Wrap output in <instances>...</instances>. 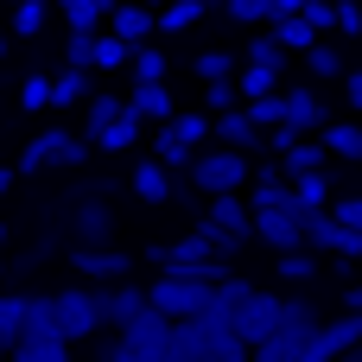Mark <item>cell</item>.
Returning a JSON list of instances; mask_svg holds the SVG:
<instances>
[{
    "mask_svg": "<svg viewBox=\"0 0 362 362\" xmlns=\"http://www.w3.org/2000/svg\"><path fill=\"white\" fill-rule=\"evenodd\" d=\"M223 280H229V261H210V267H165V274H153L146 305H153L159 318H172V325H178V318H197Z\"/></svg>",
    "mask_w": 362,
    "mask_h": 362,
    "instance_id": "6da1fadb",
    "label": "cell"
},
{
    "mask_svg": "<svg viewBox=\"0 0 362 362\" xmlns=\"http://www.w3.org/2000/svg\"><path fill=\"white\" fill-rule=\"evenodd\" d=\"M325 318L312 312V299H286V312H280V325H274V337L267 344H255L248 356L255 362H305V344H312V331H318Z\"/></svg>",
    "mask_w": 362,
    "mask_h": 362,
    "instance_id": "7a4b0ae2",
    "label": "cell"
},
{
    "mask_svg": "<svg viewBox=\"0 0 362 362\" xmlns=\"http://www.w3.org/2000/svg\"><path fill=\"white\" fill-rule=\"evenodd\" d=\"M51 318H57V337L64 344H83V337H95L102 331V286H64V293H51Z\"/></svg>",
    "mask_w": 362,
    "mask_h": 362,
    "instance_id": "3957f363",
    "label": "cell"
},
{
    "mask_svg": "<svg viewBox=\"0 0 362 362\" xmlns=\"http://www.w3.org/2000/svg\"><path fill=\"white\" fill-rule=\"evenodd\" d=\"M248 153H229V146H204L197 159H191V185L204 191V197H235L242 185H248Z\"/></svg>",
    "mask_w": 362,
    "mask_h": 362,
    "instance_id": "277c9868",
    "label": "cell"
},
{
    "mask_svg": "<svg viewBox=\"0 0 362 362\" xmlns=\"http://www.w3.org/2000/svg\"><path fill=\"white\" fill-rule=\"evenodd\" d=\"M299 229H305V248H331V255H344V261H356V267H362V229H344L331 210L299 216Z\"/></svg>",
    "mask_w": 362,
    "mask_h": 362,
    "instance_id": "5b68a950",
    "label": "cell"
},
{
    "mask_svg": "<svg viewBox=\"0 0 362 362\" xmlns=\"http://www.w3.org/2000/svg\"><path fill=\"white\" fill-rule=\"evenodd\" d=\"M197 223H210L216 235H229L235 248H248L255 242V210L242 204V191L235 197H210V204H197Z\"/></svg>",
    "mask_w": 362,
    "mask_h": 362,
    "instance_id": "8992f818",
    "label": "cell"
},
{
    "mask_svg": "<svg viewBox=\"0 0 362 362\" xmlns=\"http://www.w3.org/2000/svg\"><path fill=\"white\" fill-rule=\"evenodd\" d=\"M280 312H286V299H280V293H248L229 331H235V337H242V344L255 350V344H267V337H274V325H280Z\"/></svg>",
    "mask_w": 362,
    "mask_h": 362,
    "instance_id": "52a82bcc",
    "label": "cell"
},
{
    "mask_svg": "<svg viewBox=\"0 0 362 362\" xmlns=\"http://www.w3.org/2000/svg\"><path fill=\"white\" fill-rule=\"evenodd\" d=\"M356 344H362V318H350V312H344V318H331V325H318V331H312L305 362H337L344 350H356Z\"/></svg>",
    "mask_w": 362,
    "mask_h": 362,
    "instance_id": "ba28073f",
    "label": "cell"
},
{
    "mask_svg": "<svg viewBox=\"0 0 362 362\" xmlns=\"http://www.w3.org/2000/svg\"><path fill=\"white\" fill-rule=\"evenodd\" d=\"M70 235H76V248H108V235H115V210H108L102 197H83L76 216H70Z\"/></svg>",
    "mask_w": 362,
    "mask_h": 362,
    "instance_id": "9c48e42d",
    "label": "cell"
},
{
    "mask_svg": "<svg viewBox=\"0 0 362 362\" xmlns=\"http://www.w3.org/2000/svg\"><path fill=\"white\" fill-rule=\"evenodd\" d=\"M255 242H267L274 255H293V248H305V229L293 210H255Z\"/></svg>",
    "mask_w": 362,
    "mask_h": 362,
    "instance_id": "30bf717a",
    "label": "cell"
},
{
    "mask_svg": "<svg viewBox=\"0 0 362 362\" xmlns=\"http://www.w3.org/2000/svg\"><path fill=\"white\" fill-rule=\"evenodd\" d=\"M153 32H159V13H153V6H134V0H121V6L108 13V38H121L127 51H134V45H146Z\"/></svg>",
    "mask_w": 362,
    "mask_h": 362,
    "instance_id": "8fae6325",
    "label": "cell"
},
{
    "mask_svg": "<svg viewBox=\"0 0 362 362\" xmlns=\"http://www.w3.org/2000/svg\"><path fill=\"white\" fill-rule=\"evenodd\" d=\"M70 261H76L83 280H108V286H121L127 267H134V255H121V248H70Z\"/></svg>",
    "mask_w": 362,
    "mask_h": 362,
    "instance_id": "7c38bea8",
    "label": "cell"
},
{
    "mask_svg": "<svg viewBox=\"0 0 362 362\" xmlns=\"http://www.w3.org/2000/svg\"><path fill=\"white\" fill-rule=\"evenodd\" d=\"M140 312H146V286L121 280V286H108V293H102V331H121V325H134Z\"/></svg>",
    "mask_w": 362,
    "mask_h": 362,
    "instance_id": "4fadbf2b",
    "label": "cell"
},
{
    "mask_svg": "<svg viewBox=\"0 0 362 362\" xmlns=\"http://www.w3.org/2000/svg\"><path fill=\"white\" fill-rule=\"evenodd\" d=\"M210 140L229 146V153H255V146H261V127H255L248 108H235V115H216V121H210Z\"/></svg>",
    "mask_w": 362,
    "mask_h": 362,
    "instance_id": "5bb4252c",
    "label": "cell"
},
{
    "mask_svg": "<svg viewBox=\"0 0 362 362\" xmlns=\"http://www.w3.org/2000/svg\"><path fill=\"white\" fill-rule=\"evenodd\" d=\"M121 115H127V95H115V89L89 95V102H83V140L95 146V140H102V134H108V127H115Z\"/></svg>",
    "mask_w": 362,
    "mask_h": 362,
    "instance_id": "9a60e30c",
    "label": "cell"
},
{
    "mask_svg": "<svg viewBox=\"0 0 362 362\" xmlns=\"http://www.w3.org/2000/svg\"><path fill=\"white\" fill-rule=\"evenodd\" d=\"M64 140H70V134H64V127H45V134H32V140H25V153H19V165H13V172H19V178H38V172H45V165H57V153H64Z\"/></svg>",
    "mask_w": 362,
    "mask_h": 362,
    "instance_id": "2e32d148",
    "label": "cell"
},
{
    "mask_svg": "<svg viewBox=\"0 0 362 362\" xmlns=\"http://www.w3.org/2000/svg\"><path fill=\"white\" fill-rule=\"evenodd\" d=\"M127 115H134V121H159V127H165L178 108H172V89H165V83H134V95H127Z\"/></svg>",
    "mask_w": 362,
    "mask_h": 362,
    "instance_id": "e0dca14e",
    "label": "cell"
},
{
    "mask_svg": "<svg viewBox=\"0 0 362 362\" xmlns=\"http://www.w3.org/2000/svg\"><path fill=\"white\" fill-rule=\"evenodd\" d=\"M204 350H210L204 325H197V318H178V325H172V337H165V356H159V362H204Z\"/></svg>",
    "mask_w": 362,
    "mask_h": 362,
    "instance_id": "ac0fdd59",
    "label": "cell"
},
{
    "mask_svg": "<svg viewBox=\"0 0 362 362\" xmlns=\"http://www.w3.org/2000/svg\"><path fill=\"white\" fill-rule=\"evenodd\" d=\"M331 115H325V102L312 95V89H286V127L293 134H318Z\"/></svg>",
    "mask_w": 362,
    "mask_h": 362,
    "instance_id": "d6986e66",
    "label": "cell"
},
{
    "mask_svg": "<svg viewBox=\"0 0 362 362\" xmlns=\"http://www.w3.org/2000/svg\"><path fill=\"white\" fill-rule=\"evenodd\" d=\"M255 210H293V178L280 165H261L255 172Z\"/></svg>",
    "mask_w": 362,
    "mask_h": 362,
    "instance_id": "ffe728a7",
    "label": "cell"
},
{
    "mask_svg": "<svg viewBox=\"0 0 362 362\" xmlns=\"http://www.w3.org/2000/svg\"><path fill=\"white\" fill-rule=\"evenodd\" d=\"M318 140H325L331 159H356V165H362V121H325Z\"/></svg>",
    "mask_w": 362,
    "mask_h": 362,
    "instance_id": "44dd1931",
    "label": "cell"
},
{
    "mask_svg": "<svg viewBox=\"0 0 362 362\" xmlns=\"http://www.w3.org/2000/svg\"><path fill=\"white\" fill-rule=\"evenodd\" d=\"M134 197H140V204H153V210H159V204H165V197H172V172H165V165H159V159H140V165H134Z\"/></svg>",
    "mask_w": 362,
    "mask_h": 362,
    "instance_id": "7402d4cb",
    "label": "cell"
},
{
    "mask_svg": "<svg viewBox=\"0 0 362 362\" xmlns=\"http://www.w3.org/2000/svg\"><path fill=\"white\" fill-rule=\"evenodd\" d=\"M331 178L325 172H305V178H293V216H312V210H331Z\"/></svg>",
    "mask_w": 362,
    "mask_h": 362,
    "instance_id": "603a6c76",
    "label": "cell"
},
{
    "mask_svg": "<svg viewBox=\"0 0 362 362\" xmlns=\"http://www.w3.org/2000/svg\"><path fill=\"white\" fill-rule=\"evenodd\" d=\"M89 95H95V76H89V70H70V64H64V70L51 76V108H70V102H89Z\"/></svg>",
    "mask_w": 362,
    "mask_h": 362,
    "instance_id": "cb8c5ba5",
    "label": "cell"
},
{
    "mask_svg": "<svg viewBox=\"0 0 362 362\" xmlns=\"http://www.w3.org/2000/svg\"><path fill=\"white\" fill-rule=\"evenodd\" d=\"M325 159H331L325 140H293V146L280 153V172H286V178H305V172H325Z\"/></svg>",
    "mask_w": 362,
    "mask_h": 362,
    "instance_id": "d4e9b609",
    "label": "cell"
},
{
    "mask_svg": "<svg viewBox=\"0 0 362 362\" xmlns=\"http://www.w3.org/2000/svg\"><path fill=\"white\" fill-rule=\"evenodd\" d=\"M280 51H312L318 45V32H312V19L305 13H286V19H274V32H267Z\"/></svg>",
    "mask_w": 362,
    "mask_h": 362,
    "instance_id": "484cf974",
    "label": "cell"
},
{
    "mask_svg": "<svg viewBox=\"0 0 362 362\" xmlns=\"http://www.w3.org/2000/svg\"><path fill=\"white\" fill-rule=\"evenodd\" d=\"M57 6H64L70 32H95V25H102V19H108V13H115L121 0H57Z\"/></svg>",
    "mask_w": 362,
    "mask_h": 362,
    "instance_id": "4316f807",
    "label": "cell"
},
{
    "mask_svg": "<svg viewBox=\"0 0 362 362\" xmlns=\"http://www.w3.org/2000/svg\"><path fill=\"white\" fill-rule=\"evenodd\" d=\"M127 57H134V51H127L121 38H108V32H95V38H89V76H102V70H121Z\"/></svg>",
    "mask_w": 362,
    "mask_h": 362,
    "instance_id": "83f0119b",
    "label": "cell"
},
{
    "mask_svg": "<svg viewBox=\"0 0 362 362\" xmlns=\"http://www.w3.org/2000/svg\"><path fill=\"white\" fill-rule=\"evenodd\" d=\"M235 89H242V108H248V102H261V95H280V76L261 70V64H242V70H235Z\"/></svg>",
    "mask_w": 362,
    "mask_h": 362,
    "instance_id": "f1b7e54d",
    "label": "cell"
},
{
    "mask_svg": "<svg viewBox=\"0 0 362 362\" xmlns=\"http://www.w3.org/2000/svg\"><path fill=\"white\" fill-rule=\"evenodd\" d=\"M165 127H172V140H185L191 153H204V140H210V115H204V108H185V115H172Z\"/></svg>",
    "mask_w": 362,
    "mask_h": 362,
    "instance_id": "f546056e",
    "label": "cell"
},
{
    "mask_svg": "<svg viewBox=\"0 0 362 362\" xmlns=\"http://www.w3.org/2000/svg\"><path fill=\"white\" fill-rule=\"evenodd\" d=\"M6 362H70V344L64 337H25V344H13Z\"/></svg>",
    "mask_w": 362,
    "mask_h": 362,
    "instance_id": "4dcf8cb0",
    "label": "cell"
},
{
    "mask_svg": "<svg viewBox=\"0 0 362 362\" xmlns=\"http://www.w3.org/2000/svg\"><path fill=\"white\" fill-rule=\"evenodd\" d=\"M127 70H134V83H165V51L159 45H134V57H127Z\"/></svg>",
    "mask_w": 362,
    "mask_h": 362,
    "instance_id": "1f68e13d",
    "label": "cell"
},
{
    "mask_svg": "<svg viewBox=\"0 0 362 362\" xmlns=\"http://www.w3.org/2000/svg\"><path fill=\"white\" fill-rule=\"evenodd\" d=\"M305 70H312L318 83H337V76H344L350 64H344V51H337V45H325V38H318V45L305 51Z\"/></svg>",
    "mask_w": 362,
    "mask_h": 362,
    "instance_id": "d6a6232c",
    "label": "cell"
},
{
    "mask_svg": "<svg viewBox=\"0 0 362 362\" xmlns=\"http://www.w3.org/2000/svg\"><path fill=\"white\" fill-rule=\"evenodd\" d=\"M19 312H25V293H0V362L19 344Z\"/></svg>",
    "mask_w": 362,
    "mask_h": 362,
    "instance_id": "836d02e7",
    "label": "cell"
},
{
    "mask_svg": "<svg viewBox=\"0 0 362 362\" xmlns=\"http://www.w3.org/2000/svg\"><path fill=\"white\" fill-rule=\"evenodd\" d=\"M45 25H51V0H19L13 6V32L19 38H38Z\"/></svg>",
    "mask_w": 362,
    "mask_h": 362,
    "instance_id": "e575fe53",
    "label": "cell"
},
{
    "mask_svg": "<svg viewBox=\"0 0 362 362\" xmlns=\"http://www.w3.org/2000/svg\"><path fill=\"white\" fill-rule=\"evenodd\" d=\"M242 108V89H235V76L229 83H204V115L216 121V115H235Z\"/></svg>",
    "mask_w": 362,
    "mask_h": 362,
    "instance_id": "d590c367",
    "label": "cell"
},
{
    "mask_svg": "<svg viewBox=\"0 0 362 362\" xmlns=\"http://www.w3.org/2000/svg\"><path fill=\"white\" fill-rule=\"evenodd\" d=\"M204 19V0H172V6H159V32H191Z\"/></svg>",
    "mask_w": 362,
    "mask_h": 362,
    "instance_id": "8d00e7d4",
    "label": "cell"
},
{
    "mask_svg": "<svg viewBox=\"0 0 362 362\" xmlns=\"http://www.w3.org/2000/svg\"><path fill=\"white\" fill-rule=\"evenodd\" d=\"M242 64H261V70H274V76H280V70H286V51H280V45H274L267 32H261V38H248Z\"/></svg>",
    "mask_w": 362,
    "mask_h": 362,
    "instance_id": "74e56055",
    "label": "cell"
},
{
    "mask_svg": "<svg viewBox=\"0 0 362 362\" xmlns=\"http://www.w3.org/2000/svg\"><path fill=\"white\" fill-rule=\"evenodd\" d=\"M191 70H197V83H229V76H235V57H229V51H197Z\"/></svg>",
    "mask_w": 362,
    "mask_h": 362,
    "instance_id": "f35d334b",
    "label": "cell"
},
{
    "mask_svg": "<svg viewBox=\"0 0 362 362\" xmlns=\"http://www.w3.org/2000/svg\"><path fill=\"white\" fill-rule=\"evenodd\" d=\"M280 280H286V286H299V280L312 286V280H318V261H312V248H293V255H280Z\"/></svg>",
    "mask_w": 362,
    "mask_h": 362,
    "instance_id": "ab89813d",
    "label": "cell"
},
{
    "mask_svg": "<svg viewBox=\"0 0 362 362\" xmlns=\"http://www.w3.org/2000/svg\"><path fill=\"white\" fill-rule=\"evenodd\" d=\"M204 362H255V356H248V344H242L235 331H223V337H210V350H204Z\"/></svg>",
    "mask_w": 362,
    "mask_h": 362,
    "instance_id": "60d3db41",
    "label": "cell"
},
{
    "mask_svg": "<svg viewBox=\"0 0 362 362\" xmlns=\"http://www.w3.org/2000/svg\"><path fill=\"white\" fill-rule=\"evenodd\" d=\"M19 108H25V115H38V108H51V76H45V70L19 83Z\"/></svg>",
    "mask_w": 362,
    "mask_h": 362,
    "instance_id": "b9f144b4",
    "label": "cell"
},
{
    "mask_svg": "<svg viewBox=\"0 0 362 362\" xmlns=\"http://www.w3.org/2000/svg\"><path fill=\"white\" fill-rule=\"evenodd\" d=\"M134 140H140V121H134V115H121V121H115V127H108L95 146H102V153H127Z\"/></svg>",
    "mask_w": 362,
    "mask_h": 362,
    "instance_id": "7bdbcfd3",
    "label": "cell"
},
{
    "mask_svg": "<svg viewBox=\"0 0 362 362\" xmlns=\"http://www.w3.org/2000/svg\"><path fill=\"white\" fill-rule=\"evenodd\" d=\"M248 115H255V127L267 134V127H280V121H286V95H261V102H248Z\"/></svg>",
    "mask_w": 362,
    "mask_h": 362,
    "instance_id": "ee69618b",
    "label": "cell"
},
{
    "mask_svg": "<svg viewBox=\"0 0 362 362\" xmlns=\"http://www.w3.org/2000/svg\"><path fill=\"white\" fill-rule=\"evenodd\" d=\"M229 19H242V25H274V0H229Z\"/></svg>",
    "mask_w": 362,
    "mask_h": 362,
    "instance_id": "f6af8a7d",
    "label": "cell"
},
{
    "mask_svg": "<svg viewBox=\"0 0 362 362\" xmlns=\"http://www.w3.org/2000/svg\"><path fill=\"white\" fill-rule=\"evenodd\" d=\"M305 19H312V32L325 38V32L337 25V0H305Z\"/></svg>",
    "mask_w": 362,
    "mask_h": 362,
    "instance_id": "bcb514c9",
    "label": "cell"
},
{
    "mask_svg": "<svg viewBox=\"0 0 362 362\" xmlns=\"http://www.w3.org/2000/svg\"><path fill=\"white\" fill-rule=\"evenodd\" d=\"M331 216L344 229H362V197H331Z\"/></svg>",
    "mask_w": 362,
    "mask_h": 362,
    "instance_id": "7dc6e473",
    "label": "cell"
},
{
    "mask_svg": "<svg viewBox=\"0 0 362 362\" xmlns=\"http://www.w3.org/2000/svg\"><path fill=\"white\" fill-rule=\"evenodd\" d=\"M83 159H89V140H83V134H70V140H64V153H57V165H83Z\"/></svg>",
    "mask_w": 362,
    "mask_h": 362,
    "instance_id": "c3c4849f",
    "label": "cell"
},
{
    "mask_svg": "<svg viewBox=\"0 0 362 362\" xmlns=\"http://www.w3.org/2000/svg\"><path fill=\"white\" fill-rule=\"evenodd\" d=\"M337 32H362V6L356 0H337Z\"/></svg>",
    "mask_w": 362,
    "mask_h": 362,
    "instance_id": "681fc988",
    "label": "cell"
},
{
    "mask_svg": "<svg viewBox=\"0 0 362 362\" xmlns=\"http://www.w3.org/2000/svg\"><path fill=\"white\" fill-rule=\"evenodd\" d=\"M344 95H350V115L362 121V70H344Z\"/></svg>",
    "mask_w": 362,
    "mask_h": 362,
    "instance_id": "f907efd6",
    "label": "cell"
},
{
    "mask_svg": "<svg viewBox=\"0 0 362 362\" xmlns=\"http://www.w3.org/2000/svg\"><path fill=\"white\" fill-rule=\"evenodd\" d=\"M344 312H350V318H362V280H350V286H344Z\"/></svg>",
    "mask_w": 362,
    "mask_h": 362,
    "instance_id": "816d5d0a",
    "label": "cell"
},
{
    "mask_svg": "<svg viewBox=\"0 0 362 362\" xmlns=\"http://www.w3.org/2000/svg\"><path fill=\"white\" fill-rule=\"evenodd\" d=\"M13 185H19V172H13V165H0V197H6Z\"/></svg>",
    "mask_w": 362,
    "mask_h": 362,
    "instance_id": "f5cc1de1",
    "label": "cell"
},
{
    "mask_svg": "<svg viewBox=\"0 0 362 362\" xmlns=\"http://www.w3.org/2000/svg\"><path fill=\"white\" fill-rule=\"evenodd\" d=\"M337 362H362V344H356V350H344V356H337Z\"/></svg>",
    "mask_w": 362,
    "mask_h": 362,
    "instance_id": "db71d44e",
    "label": "cell"
},
{
    "mask_svg": "<svg viewBox=\"0 0 362 362\" xmlns=\"http://www.w3.org/2000/svg\"><path fill=\"white\" fill-rule=\"evenodd\" d=\"M134 6H153V13H159V0H134Z\"/></svg>",
    "mask_w": 362,
    "mask_h": 362,
    "instance_id": "11a10c76",
    "label": "cell"
},
{
    "mask_svg": "<svg viewBox=\"0 0 362 362\" xmlns=\"http://www.w3.org/2000/svg\"><path fill=\"white\" fill-rule=\"evenodd\" d=\"M0 64H6V38H0Z\"/></svg>",
    "mask_w": 362,
    "mask_h": 362,
    "instance_id": "9f6ffc18",
    "label": "cell"
},
{
    "mask_svg": "<svg viewBox=\"0 0 362 362\" xmlns=\"http://www.w3.org/2000/svg\"><path fill=\"white\" fill-rule=\"evenodd\" d=\"M0 248H6V223H0Z\"/></svg>",
    "mask_w": 362,
    "mask_h": 362,
    "instance_id": "6f0895ef",
    "label": "cell"
},
{
    "mask_svg": "<svg viewBox=\"0 0 362 362\" xmlns=\"http://www.w3.org/2000/svg\"><path fill=\"white\" fill-rule=\"evenodd\" d=\"M204 6H229V0H204Z\"/></svg>",
    "mask_w": 362,
    "mask_h": 362,
    "instance_id": "680465c9",
    "label": "cell"
},
{
    "mask_svg": "<svg viewBox=\"0 0 362 362\" xmlns=\"http://www.w3.org/2000/svg\"><path fill=\"white\" fill-rule=\"evenodd\" d=\"M356 6H362V0H356Z\"/></svg>",
    "mask_w": 362,
    "mask_h": 362,
    "instance_id": "91938a15",
    "label": "cell"
}]
</instances>
